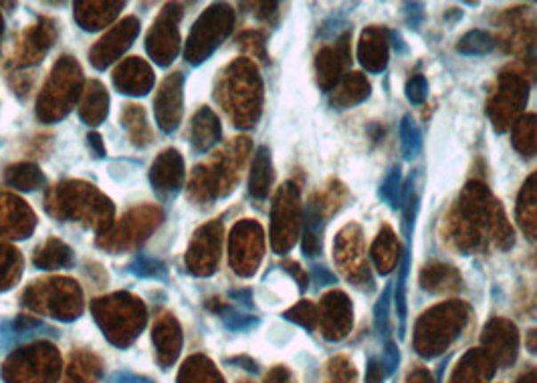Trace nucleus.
<instances>
[{
    "mask_svg": "<svg viewBox=\"0 0 537 383\" xmlns=\"http://www.w3.org/2000/svg\"><path fill=\"white\" fill-rule=\"evenodd\" d=\"M225 321H227V327L235 329V331H249V329L259 325L257 317H244V315H235V313L225 317Z\"/></svg>",
    "mask_w": 537,
    "mask_h": 383,
    "instance_id": "obj_13",
    "label": "nucleus"
},
{
    "mask_svg": "<svg viewBox=\"0 0 537 383\" xmlns=\"http://www.w3.org/2000/svg\"><path fill=\"white\" fill-rule=\"evenodd\" d=\"M365 383H384V371L380 362L370 359L368 362V371H365Z\"/></svg>",
    "mask_w": 537,
    "mask_h": 383,
    "instance_id": "obj_16",
    "label": "nucleus"
},
{
    "mask_svg": "<svg viewBox=\"0 0 537 383\" xmlns=\"http://www.w3.org/2000/svg\"><path fill=\"white\" fill-rule=\"evenodd\" d=\"M311 279L317 287H325V284H335L338 283V276L330 273L325 267H313L311 268Z\"/></svg>",
    "mask_w": 537,
    "mask_h": 383,
    "instance_id": "obj_15",
    "label": "nucleus"
},
{
    "mask_svg": "<svg viewBox=\"0 0 537 383\" xmlns=\"http://www.w3.org/2000/svg\"><path fill=\"white\" fill-rule=\"evenodd\" d=\"M406 97L413 105H422L429 97V81L424 75H414L406 84Z\"/></svg>",
    "mask_w": 537,
    "mask_h": 383,
    "instance_id": "obj_10",
    "label": "nucleus"
},
{
    "mask_svg": "<svg viewBox=\"0 0 537 383\" xmlns=\"http://www.w3.org/2000/svg\"><path fill=\"white\" fill-rule=\"evenodd\" d=\"M416 224L414 214L405 216V240L406 246L402 251L400 267H398V283H397V311H398V331L405 339L406 335V317H408V303H406V283L410 273V251H413V230Z\"/></svg>",
    "mask_w": 537,
    "mask_h": 383,
    "instance_id": "obj_1",
    "label": "nucleus"
},
{
    "mask_svg": "<svg viewBox=\"0 0 537 383\" xmlns=\"http://www.w3.org/2000/svg\"><path fill=\"white\" fill-rule=\"evenodd\" d=\"M400 149L406 162L416 160L422 152V133L410 116H405L400 122Z\"/></svg>",
    "mask_w": 537,
    "mask_h": 383,
    "instance_id": "obj_4",
    "label": "nucleus"
},
{
    "mask_svg": "<svg viewBox=\"0 0 537 383\" xmlns=\"http://www.w3.org/2000/svg\"><path fill=\"white\" fill-rule=\"evenodd\" d=\"M491 49H493V39L481 28H473V31L462 35L457 43V51L461 55H487Z\"/></svg>",
    "mask_w": 537,
    "mask_h": 383,
    "instance_id": "obj_6",
    "label": "nucleus"
},
{
    "mask_svg": "<svg viewBox=\"0 0 537 383\" xmlns=\"http://www.w3.org/2000/svg\"><path fill=\"white\" fill-rule=\"evenodd\" d=\"M380 365H382L384 378H390V375L397 373V370H398L400 349L397 347V343H394L392 339H388L384 343V353H382V362H380Z\"/></svg>",
    "mask_w": 537,
    "mask_h": 383,
    "instance_id": "obj_11",
    "label": "nucleus"
},
{
    "mask_svg": "<svg viewBox=\"0 0 537 383\" xmlns=\"http://www.w3.org/2000/svg\"><path fill=\"white\" fill-rule=\"evenodd\" d=\"M285 317L289 321L301 323V325L311 329L313 327V307L303 300V303H300L297 307H293V309H291V311H287Z\"/></svg>",
    "mask_w": 537,
    "mask_h": 383,
    "instance_id": "obj_12",
    "label": "nucleus"
},
{
    "mask_svg": "<svg viewBox=\"0 0 537 383\" xmlns=\"http://www.w3.org/2000/svg\"><path fill=\"white\" fill-rule=\"evenodd\" d=\"M6 182L20 188V190H35V188L43 182V176L35 166H28L27 164V166L9 170V174H6Z\"/></svg>",
    "mask_w": 537,
    "mask_h": 383,
    "instance_id": "obj_8",
    "label": "nucleus"
},
{
    "mask_svg": "<svg viewBox=\"0 0 537 383\" xmlns=\"http://www.w3.org/2000/svg\"><path fill=\"white\" fill-rule=\"evenodd\" d=\"M402 172L400 168H394L388 172V176L384 178V182L380 184L378 196L382 198L384 204L392 210H400L402 208Z\"/></svg>",
    "mask_w": 537,
    "mask_h": 383,
    "instance_id": "obj_5",
    "label": "nucleus"
},
{
    "mask_svg": "<svg viewBox=\"0 0 537 383\" xmlns=\"http://www.w3.org/2000/svg\"><path fill=\"white\" fill-rule=\"evenodd\" d=\"M338 61L330 49H324L317 55V73H319V85L324 89H330L335 81H338Z\"/></svg>",
    "mask_w": 537,
    "mask_h": 383,
    "instance_id": "obj_9",
    "label": "nucleus"
},
{
    "mask_svg": "<svg viewBox=\"0 0 537 383\" xmlns=\"http://www.w3.org/2000/svg\"><path fill=\"white\" fill-rule=\"evenodd\" d=\"M405 9H406V20L410 28H414L416 31L424 20V6L421 3H408L405 4Z\"/></svg>",
    "mask_w": 537,
    "mask_h": 383,
    "instance_id": "obj_14",
    "label": "nucleus"
},
{
    "mask_svg": "<svg viewBox=\"0 0 537 383\" xmlns=\"http://www.w3.org/2000/svg\"><path fill=\"white\" fill-rule=\"evenodd\" d=\"M109 383H152V381L150 379L136 378V375H132V373H119Z\"/></svg>",
    "mask_w": 537,
    "mask_h": 383,
    "instance_id": "obj_17",
    "label": "nucleus"
},
{
    "mask_svg": "<svg viewBox=\"0 0 537 383\" xmlns=\"http://www.w3.org/2000/svg\"><path fill=\"white\" fill-rule=\"evenodd\" d=\"M390 305H392V283L386 284V289L382 291V295H380L374 305V329L384 343L390 339V337H388V333H390Z\"/></svg>",
    "mask_w": 537,
    "mask_h": 383,
    "instance_id": "obj_7",
    "label": "nucleus"
},
{
    "mask_svg": "<svg viewBox=\"0 0 537 383\" xmlns=\"http://www.w3.org/2000/svg\"><path fill=\"white\" fill-rule=\"evenodd\" d=\"M322 230H324V216L319 210L317 202H309L308 214H305V238H303V251L308 257L319 252L322 246Z\"/></svg>",
    "mask_w": 537,
    "mask_h": 383,
    "instance_id": "obj_2",
    "label": "nucleus"
},
{
    "mask_svg": "<svg viewBox=\"0 0 537 383\" xmlns=\"http://www.w3.org/2000/svg\"><path fill=\"white\" fill-rule=\"evenodd\" d=\"M273 172H271V156H268L267 148H260L252 164L251 174V194L255 198H265L268 194V186H271Z\"/></svg>",
    "mask_w": 537,
    "mask_h": 383,
    "instance_id": "obj_3",
    "label": "nucleus"
}]
</instances>
